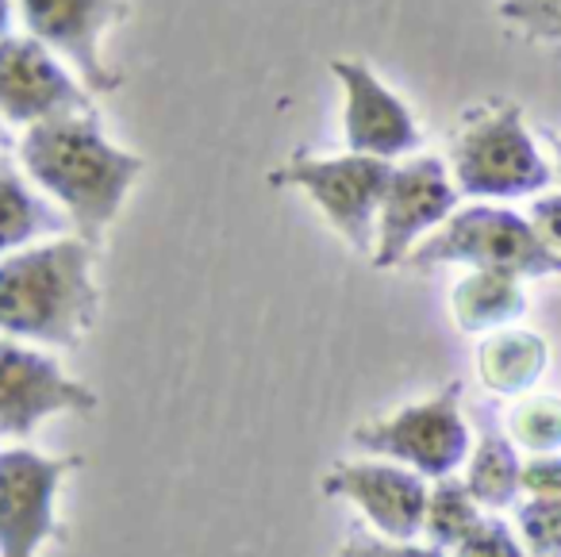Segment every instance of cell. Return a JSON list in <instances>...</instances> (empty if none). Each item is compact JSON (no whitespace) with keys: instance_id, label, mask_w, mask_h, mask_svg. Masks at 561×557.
I'll list each match as a JSON object with an SVG mask.
<instances>
[{"instance_id":"3957f363","label":"cell","mask_w":561,"mask_h":557,"mask_svg":"<svg viewBox=\"0 0 561 557\" xmlns=\"http://www.w3.org/2000/svg\"><path fill=\"white\" fill-rule=\"evenodd\" d=\"M446 166L458 193L477 204L535 196L553 181V170L523 124V109L512 101H484L469 109L454 127Z\"/></svg>"},{"instance_id":"cb8c5ba5","label":"cell","mask_w":561,"mask_h":557,"mask_svg":"<svg viewBox=\"0 0 561 557\" xmlns=\"http://www.w3.org/2000/svg\"><path fill=\"white\" fill-rule=\"evenodd\" d=\"M519 485L530 500H558L561 496V457H553V454L527 457V462H523Z\"/></svg>"},{"instance_id":"4fadbf2b","label":"cell","mask_w":561,"mask_h":557,"mask_svg":"<svg viewBox=\"0 0 561 557\" xmlns=\"http://www.w3.org/2000/svg\"><path fill=\"white\" fill-rule=\"evenodd\" d=\"M331 73L343 81L346 109H343V132L351 155L366 158H404L412 150H420L423 135L415 124L412 109L369 70L366 62H354V58H335Z\"/></svg>"},{"instance_id":"9c48e42d","label":"cell","mask_w":561,"mask_h":557,"mask_svg":"<svg viewBox=\"0 0 561 557\" xmlns=\"http://www.w3.org/2000/svg\"><path fill=\"white\" fill-rule=\"evenodd\" d=\"M458 201L461 193L443 158L420 155L404 166H392L389 189L377 212V242L369 262L377 270L404 265L412 250L458 212Z\"/></svg>"},{"instance_id":"7402d4cb","label":"cell","mask_w":561,"mask_h":557,"mask_svg":"<svg viewBox=\"0 0 561 557\" xmlns=\"http://www.w3.org/2000/svg\"><path fill=\"white\" fill-rule=\"evenodd\" d=\"M450 557H527L519 534L496 515H484L477 523V531L461 542L458 549H450Z\"/></svg>"},{"instance_id":"7a4b0ae2","label":"cell","mask_w":561,"mask_h":557,"mask_svg":"<svg viewBox=\"0 0 561 557\" xmlns=\"http://www.w3.org/2000/svg\"><path fill=\"white\" fill-rule=\"evenodd\" d=\"M85 239H55L0 258V334L47 350H78L101 316Z\"/></svg>"},{"instance_id":"9a60e30c","label":"cell","mask_w":561,"mask_h":557,"mask_svg":"<svg viewBox=\"0 0 561 557\" xmlns=\"http://www.w3.org/2000/svg\"><path fill=\"white\" fill-rule=\"evenodd\" d=\"M550 370V342L527 327L492 331L477 346V377L492 396H527Z\"/></svg>"},{"instance_id":"8fae6325","label":"cell","mask_w":561,"mask_h":557,"mask_svg":"<svg viewBox=\"0 0 561 557\" xmlns=\"http://www.w3.org/2000/svg\"><path fill=\"white\" fill-rule=\"evenodd\" d=\"M62 116H93L89 89L78 86L32 35L0 39V120L4 124H47Z\"/></svg>"},{"instance_id":"ffe728a7","label":"cell","mask_w":561,"mask_h":557,"mask_svg":"<svg viewBox=\"0 0 561 557\" xmlns=\"http://www.w3.org/2000/svg\"><path fill=\"white\" fill-rule=\"evenodd\" d=\"M496 16L527 43L561 55V0H500Z\"/></svg>"},{"instance_id":"5b68a950","label":"cell","mask_w":561,"mask_h":557,"mask_svg":"<svg viewBox=\"0 0 561 557\" xmlns=\"http://www.w3.org/2000/svg\"><path fill=\"white\" fill-rule=\"evenodd\" d=\"M351 446L369 457H389L423 480H446L469 457V423L461 416V380L412 400L397 411L362 419L351 431Z\"/></svg>"},{"instance_id":"d4e9b609","label":"cell","mask_w":561,"mask_h":557,"mask_svg":"<svg viewBox=\"0 0 561 557\" xmlns=\"http://www.w3.org/2000/svg\"><path fill=\"white\" fill-rule=\"evenodd\" d=\"M527 219L535 224V231L542 235V239L561 254V193L538 196V201L530 204V216Z\"/></svg>"},{"instance_id":"e0dca14e","label":"cell","mask_w":561,"mask_h":557,"mask_svg":"<svg viewBox=\"0 0 561 557\" xmlns=\"http://www.w3.org/2000/svg\"><path fill=\"white\" fill-rule=\"evenodd\" d=\"M70 219L27 189L24 173L0 155V258L32 247L43 235H58Z\"/></svg>"},{"instance_id":"4316f807","label":"cell","mask_w":561,"mask_h":557,"mask_svg":"<svg viewBox=\"0 0 561 557\" xmlns=\"http://www.w3.org/2000/svg\"><path fill=\"white\" fill-rule=\"evenodd\" d=\"M550 147H553V155H558V181H561V135H550Z\"/></svg>"},{"instance_id":"8992f818","label":"cell","mask_w":561,"mask_h":557,"mask_svg":"<svg viewBox=\"0 0 561 557\" xmlns=\"http://www.w3.org/2000/svg\"><path fill=\"white\" fill-rule=\"evenodd\" d=\"M392 178V162L366 155H339V158H316V155H293L285 166L270 173V185L277 189H300L331 231H339L351 242L354 254L374 258L377 242V212H381L385 189Z\"/></svg>"},{"instance_id":"ac0fdd59","label":"cell","mask_w":561,"mask_h":557,"mask_svg":"<svg viewBox=\"0 0 561 557\" xmlns=\"http://www.w3.org/2000/svg\"><path fill=\"white\" fill-rule=\"evenodd\" d=\"M484 519L481 503L469 496L466 480L458 477H446L435 480L427 492V515H423V542L443 554L458 549L469 534L477 531V523Z\"/></svg>"},{"instance_id":"603a6c76","label":"cell","mask_w":561,"mask_h":557,"mask_svg":"<svg viewBox=\"0 0 561 557\" xmlns=\"http://www.w3.org/2000/svg\"><path fill=\"white\" fill-rule=\"evenodd\" d=\"M339 557H450L443 549L427 546V542H392L381 538V534L366 531V526H351L339 546Z\"/></svg>"},{"instance_id":"484cf974","label":"cell","mask_w":561,"mask_h":557,"mask_svg":"<svg viewBox=\"0 0 561 557\" xmlns=\"http://www.w3.org/2000/svg\"><path fill=\"white\" fill-rule=\"evenodd\" d=\"M9 20H12V12H9V0H0V39L9 35Z\"/></svg>"},{"instance_id":"6da1fadb","label":"cell","mask_w":561,"mask_h":557,"mask_svg":"<svg viewBox=\"0 0 561 557\" xmlns=\"http://www.w3.org/2000/svg\"><path fill=\"white\" fill-rule=\"evenodd\" d=\"M20 166L62 208L78 239L101 247L147 170V158L104 139L93 112L27 127L20 139Z\"/></svg>"},{"instance_id":"d6986e66","label":"cell","mask_w":561,"mask_h":557,"mask_svg":"<svg viewBox=\"0 0 561 557\" xmlns=\"http://www.w3.org/2000/svg\"><path fill=\"white\" fill-rule=\"evenodd\" d=\"M507 439L530 457L561 450V396H523L507 411Z\"/></svg>"},{"instance_id":"ba28073f","label":"cell","mask_w":561,"mask_h":557,"mask_svg":"<svg viewBox=\"0 0 561 557\" xmlns=\"http://www.w3.org/2000/svg\"><path fill=\"white\" fill-rule=\"evenodd\" d=\"M96 393L58 365V357L16 339H0V442L24 446L47 419L89 416Z\"/></svg>"},{"instance_id":"44dd1931","label":"cell","mask_w":561,"mask_h":557,"mask_svg":"<svg viewBox=\"0 0 561 557\" xmlns=\"http://www.w3.org/2000/svg\"><path fill=\"white\" fill-rule=\"evenodd\" d=\"M515 534L530 557H561V496L515 508Z\"/></svg>"},{"instance_id":"277c9868","label":"cell","mask_w":561,"mask_h":557,"mask_svg":"<svg viewBox=\"0 0 561 557\" xmlns=\"http://www.w3.org/2000/svg\"><path fill=\"white\" fill-rule=\"evenodd\" d=\"M408 270H438V265H466V270L507 273V277H561V254L535 231L527 216L504 204H469L458 208L435 235L420 242L408 258Z\"/></svg>"},{"instance_id":"52a82bcc","label":"cell","mask_w":561,"mask_h":557,"mask_svg":"<svg viewBox=\"0 0 561 557\" xmlns=\"http://www.w3.org/2000/svg\"><path fill=\"white\" fill-rule=\"evenodd\" d=\"M81 469L78 454L50 457L32 446L0 450V557H39L62 542L58 496Z\"/></svg>"},{"instance_id":"7c38bea8","label":"cell","mask_w":561,"mask_h":557,"mask_svg":"<svg viewBox=\"0 0 561 557\" xmlns=\"http://www.w3.org/2000/svg\"><path fill=\"white\" fill-rule=\"evenodd\" d=\"M20 9L32 39L62 55L89 93H116L124 86V78L108 70L101 47L104 35L124 20L127 0H20Z\"/></svg>"},{"instance_id":"30bf717a","label":"cell","mask_w":561,"mask_h":557,"mask_svg":"<svg viewBox=\"0 0 561 557\" xmlns=\"http://www.w3.org/2000/svg\"><path fill=\"white\" fill-rule=\"evenodd\" d=\"M320 492L346 500L381 538L415 542L423 534L431 485L397 462H335L320 477Z\"/></svg>"},{"instance_id":"83f0119b","label":"cell","mask_w":561,"mask_h":557,"mask_svg":"<svg viewBox=\"0 0 561 557\" xmlns=\"http://www.w3.org/2000/svg\"><path fill=\"white\" fill-rule=\"evenodd\" d=\"M4 143H9V135H4V120H0V147H4Z\"/></svg>"},{"instance_id":"2e32d148","label":"cell","mask_w":561,"mask_h":557,"mask_svg":"<svg viewBox=\"0 0 561 557\" xmlns=\"http://www.w3.org/2000/svg\"><path fill=\"white\" fill-rule=\"evenodd\" d=\"M527 288L519 277L507 273L469 270L450 288V316L461 334H492L515 327L527 316Z\"/></svg>"},{"instance_id":"5bb4252c","label":"cell","mask_w":561,"mask_h":557,"mask_svg":"<svg viewBox=\"0 0 561 557\" xmlns=\"http://www.w3.org/2000/svg\"><path fill=\"white\" fill-rule=\"evenodd\" d=\"M466 488L484 515L515 508L523 492V457L519 446L507 439V431L500 427V419L489 408H477V442L469 446L466 457Z\"/></svg>"}]
</instances>
